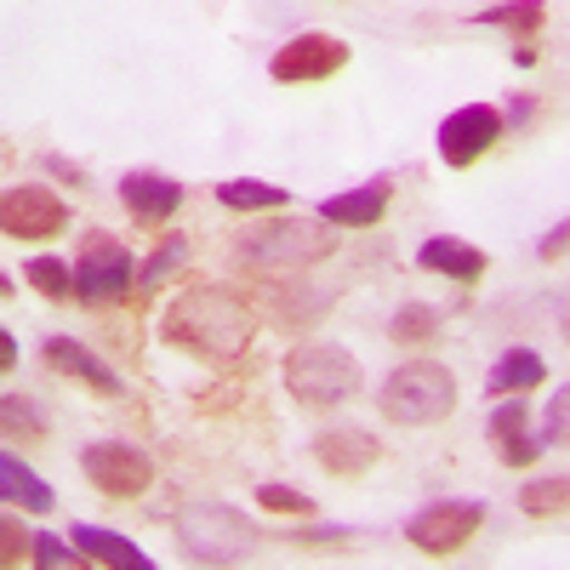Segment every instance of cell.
<instances>
[{"label": "cell", "instance_id": "18", "mask_svg": "<svg viewBox=\"0 0 570 570\" xmlns=\"http://www.w3.org/2000/svg\"><path fill=\"white\" fill-rule=\"evenodd\" d=\"M0 497H7L12 508H29V513H52L58 508V491L40 480V473L18 456V451H7L0 456Z\"/></svg>", "mask_w": 570, "mask_h": 570}, {"label": "cell", "instance_id": "24", "mask_svg": "<svg viewBox=\"0 0 570 570\" xmlns=\"http://www.w3.org/2000/svg\"><path fill=\"white\" fill-rule=\"evenodd\" d=\"M0 428H7V445H40V440H46V416H40V405L23 400V394L0 400Z\"/></svg>", "mask_w": 570, "mask_h": 570}, {"label": "cell", "instance_id": "3", "mask_svg": "<svg viewBox=\"0 0 570 570\" xmlns=\"http://www.w3.org/2000/svg\"><path fill=\"white\" fill-rule=\"evenodd\" d=\"M171 531L188 564H246L263 548V531L234 502H183Z\"/></svg>", "mask_w": 570, "mask_h": 570}, {"label": "cell", "instance_id": "36", "mask_svg": "<svg viewBox=\"0 0 570 570\" xmlns=\"http://www.w3.org/2000/svg\"><path fill=\"white\" fill-rule=\"evenodd\" d=\"M559 337L570 343V292H564V303H559Z\"/></svg>", "mask_w": 570, "mask_h": 570}, {"label": "cell", "instance_id": "17", "mask_svg": "<svg viewBox=\"0 0 570 570\" xmlns=\"http://www.w3.org/2000/svg\"><path fill=\"white\" fill-rule=\"evenodd\" d=\"M416 263L428 268V274H445V279H456V285H473L485 268H491V257L480 252V246H468V240H456V234H440V240H428L422 252H416Z\"/></svg>", "mask_w": 570, "mask_h": 570}, {"label": "cell", "instance_id": "22", "mask_svg": "<svg viewBox=\"0 0 570 570\" xmlns=\"http://www.w3.org/2000/svg\"><path fill=\"white\" fill-rule=\"evenodd\" d=\"M542 18H548V0H502V7L480 12L473 23H485V29H508V35H513V46H519V40H531V35L542 29Z\"/></svg>", "mask_w": 570, "mask_h": 570}, {"label": "cell", "instance_id": "19", "mask_svg": "<svg viewBox=\"0 0 570 570\" xmlns=\"http://www.w3.org/2000/svg\"><path fill=\"white\" fill-rule=\"evenodd\" d=\"M75 548H80L91 564H109V570H149V553H142L131 537L104 531V525H75Z\"/></svg>", "mask_w": 570, "mask_h": 570}, {"label": "cell", "instance_id": "23", "mask_svg": "<svg viewBox=\"0 0 570 570\" xmlns=\"http://www.w3.org/2000/svg\"><path fill=\"white\" fill-rule=\"evenodd\" d=\"M519 513H525V519H559V513H570V473L531 480L525 491H519Z\"/></svg>", "mask_w": 570, "mask_h": 570}, {"label": "cell", "instance_id": "13", "mask_svg": "<svg viewBox=\"0 0 570 570\" xmlns=\"http://www.w3.org/2000/svg\"><path fill=\"white\" fill-rule=\"evenodd\" d=\"M40 360L52 365L58 376H69V383L91 389L98 400H120V394H126L120 371H115L109 360H98V354H91L86 343H75V337H46V343H40Z\"/></svg>", "mask_w": 570, "mask_h": 570}, {"label": "cell", "instance_id": "33", "mask_svg": "<svg viewBox=\"0 0 570 570\" xmlns=\"http://www.w3.org/2000/svg\"><path fill=\"white\" fill-rule=\"evenodd\" d=\"M40 166H46V171H52V177H63L69 188H86V171H80L75 160H63V155H46Z\"/></svg>", "mask_w": 570, "mask_h": 570}, {"label": "cell", "instance_id": "14", "mask_svg": "<svg viewBox=\"0 0 570 570\" xmlns=\"http://www.w3.org/2000/svg\"><path fill=\"white\" fill-rule=\"evenodd\" d=\"M120 200H126L131 223L160 228V223H171L177 206H183V183L166 177V171H126V177H120Z\"/></svg>", "mask_w": 570, "mask_h": 570}, {"label": "cell", "instance_id": "8", "mask_svg": "<svg viewBox=\"0 0 570 570\" xmlns=\"http://www.w3.org/2000/svg\"><path fill=\"white\" fill-rule=\"evenodd\" d=\"M480 525H485V502H428L422 513L405 519V542L428 559H445L480 537Z\"/></svg>", "mask_w": 570, "mask_h": 570}, {"label": "cell", "instance_id": "28", "mask_svg": "<svg viewBox=\"0 0 570 570\" xmlns=\"http://www.w3.org/2000/svg\"><path fill=\"white\" fill-rule=\"evenodd\" d=\"M542 445L570 451V383L553 389V400H548V411H542Z\"/></svg>", "mask_w": 570, "mask_h": 570}, {"label": "cell", "instance_id": "7", "mask_svg": "<svg viewBox=\"0 0 570 570\" xmlns=\"http://www.w3.org/2000/svg\"><path fill=\"white\" fill-rule=\"evenodd\" d=\"M80 473L91 480V491L109 497V502H137L142 491L155 485V456L142 445H126V440H98L80 451Z\"/></svg>", "mask_w": 570, "mask_h": 570}, {"label": "cell", "instance_id": "29", "mask_svg": "<svg viewBox=\"0 0 570 570\" xmlns=\"http://www.w3.org/2000/svg\"><path fill=\"white\" fill-rule=\"evenodd\" d=\"M257 502H263L268 513H285V519H292V513L308 519V513H314V502H308L303 491H292V485H257Z\"/></svg>", "mask_w": 570, "mask_h": 570}, {"label": "cell", "instance_id": "4", "mask_svg": "<svg viewBox=\"0 0 570 570\" xmlns=\"http://www.w3.org/2000/svg\"><path fill=\"white\" fill-rule=\"evenodd\" d=\"M279 376H285V394H292L297 405L308 411H331V405H343L360 394V360L337 343H303L279 360Z\"/></svg>", "mask_w": 570, "mask_h": 570}, {"label": "cell", "instance_id": "34", "mask_svg": "<svg viewBox=\"0 0 570 570\" xmlns=\"http://www.w3.org/2000/svg\"><path fill=\"white\" fill-rule=\"evenodd\" d=\"M18 365V337L12 331H0V371H12Z\"/></svg>", "mask_w": 570, "mask_h": 570}, {"label": "cell", "instance_id": "31", "mask_svg": "<svg viewBox=\"0 0 570 570\" xmlns=\"http://www.w3.org/2000/svg\"><path fill=\"white\" fill-rule=\"evenodd\" d=\"M0 542H7V548H0V559H7V564H23V559H35V537H23L18 513H7V519H0Z\"/></svg>", "mask_w": 570, "mask_h": 570}, {"label": "cell", "instance_id": "5", "mask_svg": "<svg viewBox=\"0 0 570 570\" xmlns=\"http://www.w3.org/2000/svg\"><path fill=\"white\" fill-rule=\"evenodd\" d=\"M389 422L400 428H428V422H445L456 411V376L434 360H405L400 371H389L383 394H376Z\"/></svg>", "mask_w": 570, "mask_h": 570}, {"label": "cell", "instance_id": "27", "mask_svg": "<svg viewBox=\"0 0 570 570\" xmlns=\"http://www.w3.org/2000/svg\"><path fill=\"white\" fill-rule=\"evenodd\" d=\"M183 263H188V240H183V234H166V240L155 246V257L142 263L137 285H149V292H160V279H171V274H177Z\"/></svg>", "mask_w": 570, "mask_h": 570}, {"label": "cell", "instance_id": "12", "mask_svg": "<svg viewBox=\"0 0 570 570\" xmlns=\"http://www.w3.org/2000/svg\"><path fill=\"white\" fill-rule=\"evenodd\" d=\"M308 456L331 473V480H360V473H371L376 462H383V440L360 422H331L308 440Z\"/></svg>", "mask_w": 570, "mask_h": 570}, {"label": "cell", "instance_id": "15", "mask_svg": "<svg viewBox=\"0 0 570 570\" xmlns=\"http://www.w3.org/2000/svg\"><path fill=\"white\" fill-rule=\"evenodd\" d=\"M491 445L502 456V468H531L542 456V440L531 434V405L525 394H508L497 411H491Z\"/></svg>", "mask_w": 570, "mask_h": 570}, {"label": "cell", "instance_id": "20", "mask_svg": "<svg viewBox=\"0 0 570 570\" xmlns=\"http://www.w3.org/2000/svg\"><path fill=\"white\" fill-rule=\"evenodd\" d=\"M548 376V365H542V354L537 348H508L497 365H491V376H485V389L497 394V400H508V394H531L537 383Z\"/></svg>", "mask_w": 570, "mask_h": 570}, {"label": "cell", "instance_id": "26", "mask_svg": "<svg viewBox=\"0 0 570 570\" xmlns=\"http://www.w3.org/2000/svg\"><path fill=\"white\" fill-rule=\"evenodd\" d=\"M389 337H394V343H434V337H440V308L405 303V308L389 320Z\"/></svg>", "mask_w": 570, "mask_h": 570}, {"label": "cell", "instance_id": "16", "mask_svg": "<svg viewBox=\"0 0 570 570\" xmlns=\"http://www.w3.org/2000/svg\"><path fill=\"white\" fill-rule=\"evenodd\" d=\"M389 200H394V183H389V177H376V183L348 188V195L320 200V217H325V223H337V228H376V223L389 217Z\"/></svg>", "mask_w": 570, "mask_h": 570}, {"label": "cell", "instance_id": "25", "mask_svg": "<svg viewBox=\"0 0 570 570\" xmlns=\"http://www.w3.org/2000/svg\"><path fill=\"white\" fill-rule=\"evenodd\" d=\"M23 279L35 285L40 297H52V303H69L75 297V263H58V257H35L23 268Z\"/></svg>", "mask_w": 570, "mask_h": 570}, {"label": "cell", "instance_id": "9", "mask_svg": "<svg viewBox=\"0 0 570 570\" xmlns=\"http://www.w3.org/2000/svg\"><path fill=\"white\" fill-rule=\"evenodd\" d=\"M508 131V115L491 109V104H462L440 120V160L445 166H473V160H485L497 149V137Z\"/></svg>", "mask_w": 570, "mask_h": 570}, {"label": "cell", "instance_id": "32", "mask_svg": "<svg viewBox=\"0 0 570 570\" xmlns=\"http://www.w3.org/2000/svg\"><path fill=\"white\" fill-rule=\"evenodd\" d=\"M537 252H542V263H559V257H570V217H564L553 234H542V246H537Z\"/></svg>", "mask_w": 570, "mask_h": 570}, {"label": "cell", "instance_id": "11", "mask_svg": "<svg viewBox=\"0 0 570 570\" xmlns=\"http://www.w3.org/2000/svg\"><path fill=\"white\" fill-rule=\"evenodd\" d=\"M0 228H7L12 240H52V234L69 228V206L40 183H12L7 195H0Z\"/></svg>", "mask_w": 570, "mask_h": 570}, {"label": "cell", "instance_id": "10", "mask_svg": "<svg viewBox=\"0 0 570 570\" xmlns=\"http://www.w3.org/2000/svg\"><path fill=\"white\" fill-rule=\"evenodd\" d=\"M337 69H348V46L337 35H320V29H303L297 40H285L279 52L268 58V75L279 86H308V80H331Z\"/></svg>", "mask_w": 570, "mask_h": 570}, {"label": "cell", "instance_id": "2", "mask_svg": "<svg viewBox=\"0 0 570 570\" xmlns=\"http://www.w3.org/2000/svg\"><path fill=\"white\" fill-rule=\"evenodd\" d=\"M337 252V223L325 217H274V223H252L240 240L228 246L234 268L252 274H297L320 257Z\"/></svg>", "mask_w": 570, "mask_h": 570}, {"label": "cell", "instance_id": "30", "mask_svg": "<svg viewBox=\"0 0 570 570\" xmlns=\"http://www.w3.org/2000/svg\"><path fill=\"white\" fill-rule=\"evenodd\" d=\"M69 542H75V537H69ZM69 542H63V537H52V531H40V537H35V564H46V570L80 564L86 553H80V548H69Z\"/></svg>", "mask_w": 570, "mask_h": 570}, {"label": "cell", "instance_id": "1", "mask_svg": "<svg viewBox=\"0 0 570 570\" xmlns=\"http://www.w3.org/2000/svg\"><path fill=\"white\" fill-rule=\"evenodd\" d=\"M257 308L234 285H188L160 314V343L200 365H240L257 343Z\"/></svg>", "mask_w": 570, "mask_h": 570}, {"label": "cell", "instance_id": "21", "mask_svg": "<svg viewBox=\"0 0 570 570\" xmlns=\"http://www.w3.org/2000/svg\"><path fill=\"white\" fill-rule=\"evenodd\" d=\"M217 200L228 206V212H285L292 206V195H285L279 183H263V177H228V183H217Z\"/></svg>", "mask_w": 570, "mask_h": 570}, {"label": "cell", "instance_id": "35", "mask_svg": "<svg viewBox=\"0 0 570 570\" xmlns=\"http://www.w3.org/2000/svg\"><path fill=\"white\" fill-rule=\"evenodd\" d=\"M513 63H519V69H531V63H537V46H531V40H519V46H513Z\"/></svg>", "mask_w": 570, "mask_h": 570}, {"label": "cell", "instance_id": "6", "mask_svg": "<svg viewBox=\"0 0 570 570\" xmlns=\"http://www.w3.org/2000/svg\"><path fill=\"white\" fill-rule=\"evenodd\" d=\"M137 285V263L131 252L104 228H86L80 234V252H75V297L86 308H120Z\"/></svg>", "mask_w": 570, "mask_h": 570}]
</instances>
